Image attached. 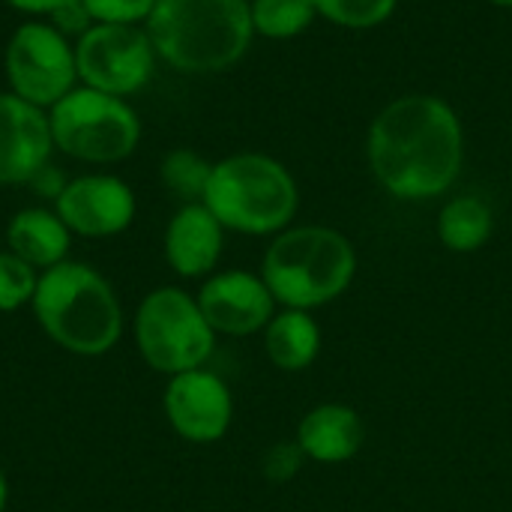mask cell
I'll return each mask as SVG.
<instances>
[{
    "mask_svg": "<svg viewBox=\"0 0 512 512\" xmlns=\"http://www.w3.org/2000/svg\"><path fill=\"white\" fill-rule=\"evenodd\" d=\"M96 24H129L144 27L156 0H81Z\"/></svg>",
    "mask_w": 512,
    "mask_h": 512,
    "instance_id": "603a6c76",
    "label": "cell"
},
{
    "mask_svg": "<svg viewBox=\"0 0 512 512\" xmlns=\"http://www.w3.org/2000/svg\"><path fill=\"white\" fill-rule=\"evenodd\" d=\"M489 6H498V9H512V0H486Z\"/></svg>",
    "mask_w": 512,
    "mask_h": 512,
    "instance_id": "f1b7e54d",
    "label": "cell"
},
{
    "mask_svg": "<svg viewBox=\"0 0 512 512\" xmlns=\"http://www.w3.org/2000/svg\"><path fill=\"white\" fill-rule=\"evenodd\" d=\"M318 18L342 30H375L387 24L399 0H312Z\"/></svg>",
    "mask_w": 512,
    "mask_h": 512,
    "instance_id": "44dd1931",
    "label": "cell"
},
{
    "mask_svg": "<svg viewBox=\"0 0 512 512\" xmlns=\"http://www.w3.org/2000/svg\"><path fill=\"white\" fill-rule=\"evenodd\" d=\"M39 327L78 357L108 354L123 333V312L114 288L81 261H63L39 273L33 294Z\"/></svg>",
    "mask_w": 512,
    "mask_h": 512,
    "instance_id": "277c9868",
    "label": "cell"
},
{
    "mask_svg": "<svg viewBox=\"0 0 512 512\" xmlns=\"http://www.w3.org/2000/svg\"><path fill=\"white\" fill-rule=\"evenodd\" d=\"M66 3H72V0H6V6H12L15 12H21L27 18H51Z\"/></svg>",
    "mask_w": 512,
    "mask_h": 512,
    "instance_id": "4316f807",
    "label": "cell"
},
{
    "mask_svg": "<svg viewBox=\"0 0 512 512\" xmlns=\"http://www.w3.org/2000/svg\"><path fill=\"white\" fill-rule=\"evenodd\" d=\"M6 498H9V486H6V477L0 471V512L6 510Z\"/></svg>",
    "mask_w": 512,
    "mask_h": 512,
    "instance_id": "83f0119b",
    "label": "cell"
},
{
    "mask_svg": "<svg viewBox=\"0 0 512 512\" xmlns=\"http://www.w3.org/2000/svg\"><path fill=\"white\" fill-rule=\"evenodd\" d=\"M159 174H162V183L177 198H183L186 204H195V201H204V192H207V183L213 174V162L195 150L177 147V150L165 153Z\"/></svg>",
    "mask_w": 512,
    "mask_h": 512,
    "instance_id": "ffe728a7",
    "label": "cell"
},
{
    "mask_svg": "<svg viewBox=\"0 0 512 512\" xmlns=\"http://www.w3.org/2000/svg\"><path fill=\"white\" fill-rule=\"evenodd\" d=\"M3 66L9 93L21 96L24 102L42 111H51L66 93L78 87L75 42L66 39L45 18L21 21L12 30Z\"/></svg>",
    "mask_w": 512,
    "mask_h": 512,
    "instance_id": "ba28073f",
    "label": "cell"
},
{
    "mask_svg": "<svg viewBox=\"0 0 512 512\" xmlns=\"http://www.w3.org/2000/svg\"><path fill=\"white\" fill-rule=\"evenodd\" d=\"M57 216L78 237H117L135 222V192L114 174H81L72 177L63 195L54 201Z\"/></svg>",
    "mask_w": 512,
    "mask_h": 512,
    "instance_id": "30bf717a",
    "label": "cell"
},
{
    "mask_svg": "<svg viewBox=\"0 0 512 512\" xmlns=\"http://www.w3.org/2000/svg\"><path fill=\"white\" fill-rule=\"evenodd\" d=\"M213 333L252 336L273 321V294L261 276L246 270H225L210 276L195 297Z\"/></svg>",
    "mask_w": 512,
    "mask_h": 512,
    "instance_id": "7c38bea8",
    "label": "cell"
},
{
    "mask_svg": "<svg viewBox=\"0 0 512 512\" xmlns=\"http://www.w3.org/2000/svg\"><path fill=\"white\" fill-rule=\"evenodd\" d=\"M495 228L492 207L480 195H456L441 207L438 237L450 252L468 255L489 243Z\"/></svg>",
    "mask_w": 512,
    "mask_h": 512,
    "instance_id": "ac0fdd59",
    "label": "cell"
},
{
    "mask_svg": "<svg viewBox=\"0 0 512 512\" xmlns=\"http://www.w3.org/2000/svg\"><path fill=\"white\" fill-rule=\"evenodd\" d=\"M135 342L150 369L174 378L207 363L216 333L195 297L180 288H156L135 312Z\"/></svg>",
    "mask_w": 512,
    "mask_h": 512,
    "instance_id": "52a82bcc",
    "label": "cell"
},
{
    "mask_svg": "<svg viewBox=\"0 0 512 512\" xmlns=\"http://www.w3.org/2000/svg\"><path fill=\"white\" fill-rule=\"evenodd\" d=\"M300 462H303V450L297 447V441L294 444H288V441L276 444L264 456V477L273 480V483H285L300 471Z\"/></svg>",
    "mask_w": 512,
    "mask_h": 512,
    "instance_id": "cb8c5ba5",
    "label": "cell"
},
{
    "mask_svg": "<svg viewBox=\"0 0 512 512\" xmlns=\"http://www.w3.org/2000/svg\"><path fill=\"white\" fill-rule=\"evenodd\" d=\"M366 159L387 195L399 201L441 198L465 165L462 117L435 93H405L375 114Z\"/></svg>",
    "mask_w": 512,
    "mask_h": 512,
    "instance_id": "6da1fadb",
    "label": "cell"
},
{
    "mask_svg": "<svg viewBox=\"0 0 512 512\" xmlns=\"http://www.w3.org/2000/svg\"><path fill=\"white\" fill-rule=\"evenodd\" d=\"M357 276L351 240L327 225H297L273 237L261 261V279L285 309H318L339 300Z\"/></svg>",
    "mask_w": 512,
    "mask_h": 512,
    "instance_id": "3957f363",
    "label": "cell"
},
{
    "mask_svg": "<svg viewBox=\"0 0 512 512\" xmlns=\"http://www.w3.org/2000/svg\"><path fill=\"white\" fill-rule=\"evenodd\" d=\"M366 441L363 420L354 408L327 402L312 408L297 426V447L306 459L321 465H339L360 453Z\"/></svg>",
    "mask_w": 512,
    "mask_h": 512,
    "instance_id": "9a60e30c",
    "label": "cell"
},
{
    "mask_svg": "<svg viewBox=\"0 0 512 512\" xmlns=\"http://www.w3.org/2000/svg\"><path fill=\"white\" fill-rule=\"evenodd\" d=\"M66 39H72V42H78L96 21L90 18V12L84 9V3L81 0H72V3H66L63 9H57L51 18H48Z\"/></svg>",
    "mask_w": 512,
    "mask_h": 512,
    "instance_id": "d4e9b609",
    "label": "cell"
},
{
    "mask_svg": "<svg viewBox=\"0 0 512 512\" xmlns=\"http://www.w3.org/2000/svg\"><path fill=\"white\" fill-rule=\"evenodd\" d=\"M54 138L48 111L24 102L15 93H0V186L27 183L51 162Z\"/></svg>",
    "mask_w": 512,
    "mask_h": 512,
    "instance_id": "4fadbf2b",
    "label": "cell"
},
{
    "mask_svg": "<svg viewBox=\"0 0 512 512\" xmlns=\"http://www.w3.org/2000/svg\"><path fill=\"white\" fill-rule=\"evenodd\" d=\"M252 30L264 39H294L318 21L312 0H249Z\"/></svg>",
    "mask_w": 512,
    "mask_h": 512,
    "instance_id": "d6986e66",
    "label": "cell"
},
{
    "mask_svg": "<svg viewBox=\"0 0 512 512\" xmlns=\"http://www.w3.org/2000/svg\"><path fill=\"white\" fill-rule=\"evenodd\" d=\"M225 231L267 237L291 228L300 189L294 174L267 153H234L213 162L201 201Z\"/></svg>",
    "mask_w": 512,
    "mask_h": 512,
    "instance_id": "5b68a950",
    "label": "cell"
},
{
    "mask_svg": "<svg viewBox=\"0 0 512 512\" xmlns=\"http://www.w3.org/2000/svg\"><path fill=\"white\" fill-rule=\"evenodd\" d=\"M156 57L180 75H219L252 48L249 0H156L144 24Z\"/></svg>",
    "mask_w": 512,
    "mask_h": 512,
    "instance_id": "7a4b0ae2",
    "label": "cell"
},
{
    "mask_svg": "<svg viewBox=\"0 0 512 512\" xmlns=\"http://www.w3.org/2000/svg\"><path fill=\"white\" fill-rule=\"evenodd\" d=\"M165 417L171 429L192 444H213L231 429L234 402L225 381L213 372L192 369L168 381Z\"/></svg>",
    "mask_w": 512,
    "mask_h": 512,
    "instance_id": "8fae6325",
    "label": "cell"
},
{
    "mask_svg": "<svg viewBox=\"0 0 512 512\" xmlns=\"http://www.w3.org/2000/svg\"><path fill=\"white\" fill-rule=\"evenodd\" d=\"M48 123L54 150L90 165L123 162L141 141V117L135 108L120 96L84 84L48 111Z\"/></svg>",
    "mask_w": 512,
    "mask_h": 512,
    "instance_id": "8992f818",
    "label": "cell"
},
{
    "mask_svg": "<svg viewBox=\"0 0 512 512\" xmlns=\"http://www.w3.org/2000/svg\"><path fill=\"white\" fill-rule=\"evenodd\" d=\"M225 228L201 204H183L165 228V261L183 279H198L213 273L222 258Z\"/></svg>",
    "mask_w": 512,
    "mask_h": 512,
    "instance_id": "5bb4252c",
    "label": "cell"
},
{
    "mask_svg": "<svg viewBox=\"0 0 512 512\" xmlns=\"http://www.w3.org/2000/svg\"><path fill=\"white\" fill-rule=\"evenodd\" d=\"M36 285L39 273L27 261H21L9 249L0 252V312H15L24 303H33Z\"/></svg>",
    "mask_w": 512,
    "mask_h": 512,
    "instance_id": "7402d4cb",
    "label": "cell"
},
{
    "mask_svg": "<svg viewBox=\"0 0 512 512\" xmlns=\"http://www.w3.org/2000/svg\"><path fill=\"white\" fill-rule=\"evenodd\" d=\"M66 183H69V180H66V174H63L54 162H45V165H42V168L27 180V186L33 189V195H36V198H42V201H51V204L63 195Z\"/></svg>",
    "mask_w": 512,
    "mask_h": 512,
    "instance_id": "484cf974",
    "label": "cell"
},
{
    "mask_svg": "<svg viewBox=\"0 0 512 512\" xmlns=\"http://www.w3.org/2000/svg\"><path fill=\"white\" fill-rule=\"evenodd\" d=\"M72 243V231L48 207L18 210L6 225V246L12 255L27 261L33 270H51L66 261Z\"/></svg>",
    "mask_w": 512,
    "mask_h": 512,
    "instance_id": "2e32d148",
    "label": "cell"
},
{
    "mask_svg": "<svg viewBox=\"0 0 512 512\" xmlns=\"http://www.w3.org/2000/svg\"><path fill=\"white\" fill-rule=\"evenodd\" d=\"M156 48L144 27L93 24L75 42L78 84L129 99L141 93L156 72Z\"/></svg>",
    "mask_w": 512,
    "mask_h": 512,
    "instance_id": "9c48e42d",
    "label": "cell"
},
{
    "mask_svg": "<svg viewBox=\"0 0 512 512\" xmlns=\"http://www.w3.org/2000/svg\"><path fill=\"white\" fill-rule=\"evenodd\" d=\"M264 351L282 372H303L321 351V327L303 309H285L264 327Z\"/></svg>",
    "mask_w": 512,
    "mask_h": 512,
    "instance_id": "e0dca14e",
    "label": "cell"
}]
</instances>
